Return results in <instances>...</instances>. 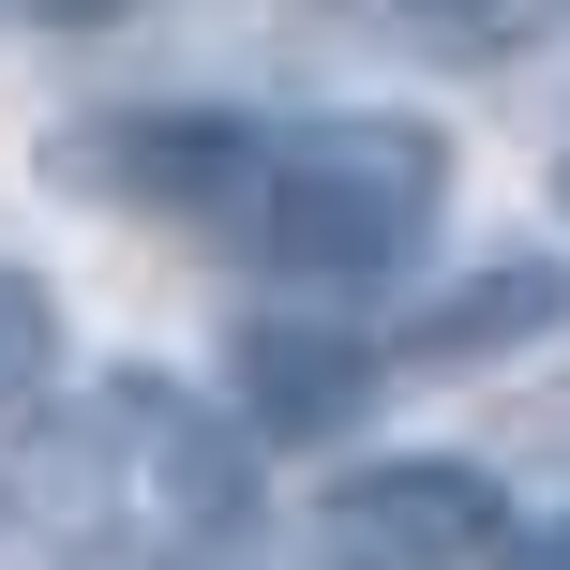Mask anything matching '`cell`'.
<instances>
[{
    "mask_svg": "<svg viewBox=\"0 0 570 570\" xmlns=\"http://www.w3.org/2000/svg\"><path fill=\"white\" fill-rule=\"evenodd\" d=\"M16 541L46 570H226L256 541V421L180 375L46 391L16 451Z\"/></svg>",
    "mask_w": 570,
    "mask_h": 570,
    "instance_id": "1",
    "label": "cell"
},
{
    "mask_svg": "<svg viewBox=\"0 0 570 570\" xmlns=\"http://www.w3.org/2000/svg\"><path fill=\"white\" fill-rule=\"evenodd\" d=\"M60 391V285L0 256V405H46Z\"/></svg>",
    "mask_w": 570,
    "mask_h": 570,
    "instance_id": "8",
    "label": "cell"
},
{
    "mask_svg": "<svg viewBox=\"0 0 570 570\" xmlns=\"http://www.w3.org/2000/svg\"><path fill=\"white\" fill-rule=\"evenodd\" d=\"M226 375H240V421L256 435H345L375 391H391V345H361V331H301V315H240V345H226Z\"/></svg>",
    "mask_w": 570,
    "mask_h": 570,
    "instance_id": "5",
    "label": "cell"
},
{
    "mask_svg": "<svg viewBox=\"0 0 570 570\" xmlns=\"http://www.w3.org/2000/svg\"><path fill=\"white\" fill-rule=\"evenodd\" d=\"M435 210H451V136L405 106H331V120H271L240 256L301 271V285H375L435 240Z\"/></svg>",
    "mask_w": 570,
    "mask_h": 570,
    "instance_id": "2",
    "label": "cell"
},
{
    "mask_svg": "<svg viewBox=\"0 0 570 570\" xmlns=\"http://www.w3.org/2000/svg\"><path fill=\"white\" fill-rule=\"evenodd\" d=\"M556 210H570V136H556Z\"/></svg>",
    "mask_w": 570,
    "mask_h": 570,
    "instance_id": "11",
    "label": "cell"
},
{
    "mask_svg": "<svg viewBox=\"0 0 570 570\" xmlns=\"http://www.w3.org/2000/svg\"><path fill=\"white\" fill-rule=\"evenodd\" d=\"M495 570H570V511H556V525H525V541L495 556Z\"/></svg>",
    "mask_w": 570,
    "mask_h": 570,
    "instance_id": "9",
    "label": "cell"
},
{
    "mask_svg": "<svg viewBox=\"0 0 570 570\" xmlns=\"http://www.w3.org/2000/svg\"><path fill=\"white\" fill-rule=\"evenodd\" d=\"M46 166L76 180V196H106V210L226 226V240H240L256 166H271V120H240V106H90V120H60Z\"/></svg>",
    "mask_w": 570,
    "mask_h": 570,
    "instance_id": "3",
    "label": "cell"
},
{
    "mask_svg": "<svg viewBox=\"0 0 570 570\" xmlns=\"http://www.w3.org/2000/svg\"><path fill=\"white\" fill-rule=\"evenodd\" d=\"M511 556V495L465 451H405L315 495V570H495Z\"/></svg>",
    "mask_w": 570,
    "mask_h": 570,
    "instance_id": "4",
    "label": "cell"
},
{
    "mask_svg": "<svg viewBox=\"0 0 570 570\" xmlns=\"http://www.w3.org/2000/svg\"><path fill=\"white\" fill-rule=\"evenodd\" d=\"M541 331H570V256H495V271L435 285L391 331V361L405 375H465V361H511V345H541Z\"/></svg>",
    "mask_w": 570,
    "mask_h": 570,
    "instance_id": "6",
    "label": "cell"
},
{
    "mask_svg": "<svg viewBox=\"0 0 570 570\" xmlns=\"http://www.w3.org/2000/svg\"><path fill=\"white\" fill-rule=\"evenodd\" d=\"M16 16H46V30H106L120 0H16Z\"/></svg>",
    "mask_w": 570,
    "mask_h": 570,
    "instance_id": "10",
    "label": "cell"
},
{
    "mask_svg": "<svg viewBox=\"0 0 570 570\" xmlns=\"http://www.w3.org/2000/svg\"><path fill=\"white\" fill-rule=\"evenodd\" d=\"M391 46H421V60H511V46H541V16L556 0H361Z\"/></svg>",
    "mask_w": 570,
    "mask_h": 570,
    "instance_id": "7",
    "label": "cell"
}]
</instances>
